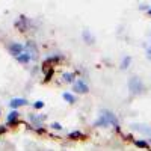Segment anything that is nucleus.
Here are the masks:
<instances>
[{"label": "nucleus", "instance_id": "nucleus-1", "mask_svg": "<svg viewBox=\"0 0 151 151\" xmlns=\"http://www.w3.org/2000/svg\"><path fill=\"white\" fill-rule=\"evenodd\" d=\"M107 125H115V127H118V119H116L113 112L103 110L100 118L95 121V127H107Z\"/></svg>", "mask_w": 151, "mask_h": 151}, {"label": "nucleus", "instance_id": "nucleus-2", "mask_svg": "<svg viewBox=\"0 0 151 151\" xmlns=\"http://www.w3.org/2000/svg\"><path fill=\"white\" fill-rule=\"evenodd\" d=\"M129 89L133 95H137V94H142L144 92V83L141 79L137 77H132L129 80Z\"/></svg>", "mask_w": 151, "mask_h": 151}, {"label": "nucleus", "instance_id": "nucleus-3", "mask_svg": "<svg viewBox=\"0 0 151 151\" xmlns=\"http://www.w3.org/2000/svg\"><path fill=\"white\" fill-rule=\"evenodd\" d=\"M24 50H26V45L18 44V42H12V44L9 45V52H11V55L14 56V58H17V56H20L21 53H24Z\"/></svg>", "mask_w": 151, "mask_h": 151}, {"label": "nucleus", "instance_id": "nucleus-4", "mask_svg": "<svg viewBox=\"0 0 151 151\" xmlns=\"http://www.w3.org/2000/svg\"><path fill=\"white\" fill-rule=\"evenodd\" d=\"M74 91L79 92V94H88V92H89V86L86 85V82L79 79L77 82L74 83Z\"/></svg>", "mask_w": 151, "mask_h": 151}, {"label": "nucleus", "instance_id": "nucleus-5", "mask_svg": "<svg viewBox=\"0 0 151 151\" xmlns=\"http://www.w3.org/2000/svg\"><path fill=\"white\" fill-rule=\"evenodd\" d=\"M26 53L30 56V59H36V55H38V48H36V45H35L32 41H29V42L26 44Z\"/></svg>", "mask_w": 151, "mask_h": 151}, {"label": "nucleus", "instance_id": "nucleus-6", "mask_svg": "<svg viewBox=\"0 0 151 151\" xmlns=\"http://www.w3.org/2000/svg\"><path fill=\"white\" fill-rule=\"evenodd\" d=\"M27 100H24V98H12L11 101H9V106L12 109H15V107H21V106H27Z\"/></svg>", "mask_w": 151, "mask_h": 151}, {"label": "nucleus", "instance_id": "nucleus-7", "mask_svg": "<svg viewBox=\"0 0 151 151\" xmlns=\"http://www.w3.org/2000/svg\"><path fill=\"white\" fill-rule=\"evenodd\" d=\"M132 129L136 130V132H141V133H144V134L151 136V129L147 127V125H144V124H132Z\"/></svg>", "mask_w": 151, "mask_h": 151}, {"label": "nucleus", "instance_id": "nucleus-8", "mask_svg": "<svg viewBox=\"0 0 151 151\" xmlns=\"http://www.w3.org/2000/svg\"><path fill=\"white\" fill-rule=\"evenodd\" d=\"M15 59L20 62V64H27V62H30V56H29L26 52H24V53H21L20 56H17Z\"/></svg>", "mask_w": 151, "mask_h": 151}, {"label": "nucleus", "instance_id": "nucleus-9", "mask_svg": "<svg viewBox=\"0 0 151 151\" xmlns=\"http://www.w3.org/2000/svg\"><path fill=\"white\" fill-rule=\"evenodd\" d=\"M18 115H20V113H18L17 110H12L9 115L6 116V122H8V124H12V122H14V121L18 118Z\"/></svg>", "mask_w": 151, "mask_h": 151}, {"label": "nucleus", "instance_id": "nucleus-10", "mask_svg": "<svg viewBox=\"0 0 151 151\" xmlns=\"http://www.w3.org/2000/svg\"><path fill=\"white\" fill-rule=\"evenodd\" d=\"M45 118H47L45 115H40V116H33V115H32V116H29V119H30V121H33L35 124H40V122H44V121H45Z\"/></svg>", "mask_w": 151, "mask_h": 151}, {"label": "nucleus", "instance_id": "nucleus-11", "mask_svg": "<svg viewBox=\"0 0 151 151\" xmlns=\"http://www.w3.org/2000/svg\"><path fill=\"white\" fill-rule=\"evenodd\" d=\"M62 97H64V100H67V101L68 103H76V97L73 95V94H70V92H64V94H62Z\"/></svg>", "mask_w": 151, "mask_h": 151}, {"label": "nucleus", "instance_id": "nucleus-12", "mask_svg": "<svg viewBox=\"0 0 151 151\" xmlns=\"http://www.w3.org/2000/svg\"><path fill=\"white\" fill-rule=\"evenodd\" d=\"M130 62H132V58H130V56H125V58H122V62H121V68H122V70L129 68Z\"/></svg>", "mask_w": 151, "mask_h": 151}, {"label": "nucleus", "instance_id": "nucleus-13", "mask_svg": "<svg viewBox=\"0 0 151 151\" xmlns=\"http://www.w3.org/2000/svg\"><path fill=\"white\" fill-rule=\"evenodd\" d=\"M62 79H64V82H67V83H71L73 79H74V74L73 73H65L64 76H62Z\"/></svg>", "mask_w": 151, "mask_h": 151}, {"label": "nucleus", "instance_id": "nucleus-14", "mask_svg": "<svg viewBox=\"0 0 151 151\" xmlns=\"http://www.w3.org/2000/svg\"><path fill=\"white\" fill-rule=\"evenodd\" d=\"M17 26L24 32V29H26V17H21V18H20V23L17 21Z\"/></svg>", "mask_w": 151, "mask_h": 151}, {"label": "nucleus", "instance_id": "nucleus-15", "mask_svg": "<svg viewBox=\"0 0 151 151\" xmlns=\"http://www.w3.org/2000/svg\"><path fill=\"white\" fill-rule=\"evenodd\" d=\"M83 38L86 40V42H88V44H92V41H94V38H92V36H89V32H88V30H85V32H83Z\"/></svg>", "mask_w": 151, "mask_h": 151}, {"label": "nucleus", "instance_id": "nucleus-16", "mask_svg": "<svg viewBox=\"0 0 151 151\" xmlns=\"http://www.w3.org/2000/svg\"><path fill=\"white\" fill-rule=\"evenodd\" d=\"M134 144H136L137 147H141V148H147V147H148V144H147L145 141H134Z\"/></svg>", "mask_w": 151, "mask_h": 151}, {"label": "nucleus", "instance_id": "nucleus-17", "mask_svg": "<svg viewBox=\"0 0 151 151\" xmlns=\"http://www.w3.org/2000/svg\"><path fill=\"white\" fill-rule=\"evenodd\" d=\"M33 107H35V109H42V107H44V101H35Z\"/></svg>", "mask_w": 151, "mask_h": 151}, {"label": "nucleus", "instance_id": "nucleus-18", "mask_svg": "<svg viewBox=\"0 0 151 151\" xmlns=\"http://www.w3.org/2000/svg\"><path fill=\"white\" fill-rule=\"evenodd\" d=\"M82 136V132H73V133H70V137H80Z\"/></svg>", "mask_w": 151, "mask_h": 151}, {"label": "nucleus", "instance_id": "nucleus-19", "mask_svg": "<svg viewBox=\"0 0 151 151\" xmlns=\"http://www.w3.org/2000/svg\"><path fill=\"white\" fill-rule=\"evenodd\" d=\"M52 129H55V130H62V125H60L59 122H53V124H52Z\"/></svg>", "mask_w": 151, "mask_h": 151}, {"label": "nucleus", "instance_id": "nucleus-20", "mask_svg": "<svg viewBox=\"0 0 151 151\" xmlns=\"http://www.w3.org/2000/svg\"><path fill=\"white\" fill-rule=\"evenodd\" d=\"M147 58H148V59H151V47L147 50Z\"/></svg>", "mask_w": 151, "mask_h": 151}, {"label": "nucleus", "instance_id": "nucleus-21", "mask_svg": "<svg viewBox=\"0 0 151 151\" xmlns=\"http://www.w3.org/2000/svg\"><path fill=\"white\" fill-rule=\"evenodd\" d=\"M139 9H148V5H141Z\"/></svg>", "mask_w": 151, "mask_h": 151}, {"label": "nucleus", "instance_id": "nucleus-22", "mask_svg": "<svg viewBox=\"0 0 151 151\" xmlns=\"http://www.w3.org/2000/svg\"><path fill=\"white\" fill-rule=\"evenodd\" d=\"M148 14H150V15H151V8H150V9H148Z\"/></svg>", "mask_w": 151, "mask_h": 151}, {"label": "nucleus", "instance_id": "nucleus-23", "mask_svg": "<svg viewBox=\"0 0 151 151\" xmlns=\"http://www.w3.org/2000/svg\"><path fill=\"white\" fill-rule=\"evenodd\" d=\"M150 142H151V137H150Z\"/></svg>", "mask_w": 151, "mask_h": 151}]
</instances>
